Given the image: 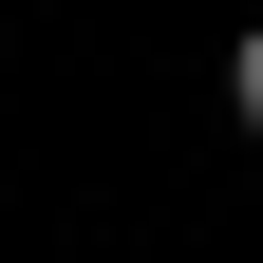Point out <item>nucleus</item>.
<instances>
[{
  "label": "nucleus",
  "mask_w": 263,
  "mask_h": 263,
  "mask_svg": "<svg viewBox=\"0 0 263 263\" xmlns=\"http://www.w3.org/2000/svg\"><path fill=\"white\" fill-rule=\"evenodd\" d=\"M226 113L263 132V19H245V38H226Z\"/></svg>",
  "instance_id": "obj_1"
}]
</instances>
